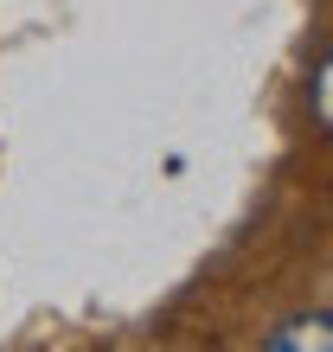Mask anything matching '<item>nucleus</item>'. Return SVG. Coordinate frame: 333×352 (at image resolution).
I'll list each match as a JSON object with an SVG mask.
<instances>
[{"label": "nucleus", "mask_w": 333, "mask_h": 352, "mask_svg": "<svg viewBox=\"0 0 333 352\" xmlns=\"http://www.w3.org/2000/svg\"><path fill=\"white\" fill-rule=\"evenodd\" d=\"M333 346V314L314 307V314H288L282 327L263 333V352H327Z\"/></svg>", "instance_id": "obj_1"}, {"label": "nucleus", "mask_w": 333, "mask_h": 352, "mask_svg": "<svg viewBox=\"0 0 333 352\" xmlns=\"http://www.w3.org/2000/svg\"><path fill=\"white\" fill-rule=\"evenodd\" d=\"M314 122H321V129L333 122V96H327V58L314 65Z\"/></svg>", "instance_id": "obj_2"}]
</instances>
